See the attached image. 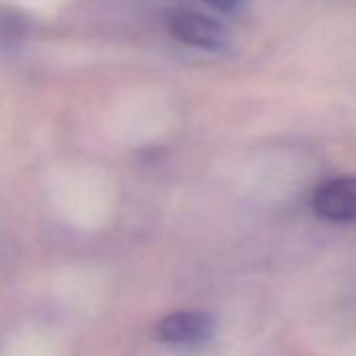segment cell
<instances>
[{"mask_svg": "<svg viewBox=\"0 0 356 356\" xmlns=\"http://www.w3.org/2000/svg\"><path fill=\"white\" fill-rule=\"evenodd\" d=\"M312 210L335 225H356V174H343L321 183L312 195Z\"/></svg>", "mask_w": 356, "mask_h": 356, "instance_id": "obj_1", "label": "cell"}, {"mask_svg": "<svg viewBox=\"0 0 356 356\" xmlns=\"http://www.w3.org/2000/svg\"><path fill=\"white\" fill-rule=\"evenodd\" d=\"M214 321L206 312L181 310L172 312L155 325V337L176 348H197L212 339Z\"/></svg>", "mask_w": 356, "mask_h": 356, "instance_id": "obj_2", "label": "cell"}, {"mask_svg": "<svg viewBox=\"0 0 356 356\" xmlns=\"http://www.w3.org/2000/svg\"><path fill=\"white\" fill-rule=\"evenodd\" d=\"M174 32L183 42L200 49H220L227 42L222 26L202 15H181L174 22Z\"/></svg>", "mask_w": 356, "mask_h": 356, "instance_id": "obj_3", "label": "cell"}, {"mask_svg": "<svg viewBox=\"0 0 356 356\" xmlns=\"http://www.w3.org/2000/svg\"><path fill=\"white\" fill-rule=\"evenodd\" d=\"M208 3L212 9H218V11H225V13H231V11H237L245 5V0H204Z\"/></svg>", "mask_w": 356, "mask_h": 356, "instance_id": "obj_4", "label": "cell"}]
</instances>
